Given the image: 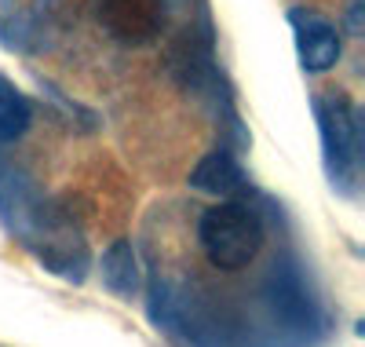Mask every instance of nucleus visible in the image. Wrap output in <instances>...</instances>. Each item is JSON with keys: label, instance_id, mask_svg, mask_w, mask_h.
<instances>
[{"label": "nucleus", "instance_id": "nucleus-1", "mask_svg": "<svg viewBox=\"0 0 365 347\" xmlns=\"http://www.w3.org/2000/svg\"><path fill=\"white\" fill-rule=\"evenodd\" d=\"M263 238L267 234H263L259 216L241 201H220V205L205 208L201 223H197V241H201L205 260L220 271L249 267L259 256Z\"/></svg>", "mask_w": 365, "mask_h": 347}, {"label": "nucleus", "instance_id": "nucleus-2", "mask_svg": "<svg viewBox=\"0 0 365 347\" xmlns=\"http://www.w3.org/2000/svg\"><path fill=\"white\" fill-rule=\"evenodd\" d=\"M99 15H103L106 34L120 44H146L165 26L161 0H103Z\"/></svg>", "mask_w": 365, "mask_h": 347}, {"label": "nucleus", "instance_id": "nucleus-3", "mask_svg": "<svg viewBox=\"0 0 365 347\" xmlns=\"http://www.w3.org/2000/svg\"><path fill=\"white\" fill-rule=\"evenodd\" d=\"M292 29H296V51H299L303 70L325 74V70L336 66L340 34L329 19H322L314 11H292Z\"/></svg>", "mask_w": 365, "mask_h": 347}, {"label": "nucleus", "instance_id": "nucleus-4", "mask_svg": "<svg viewBox=\"0 0 365 347\" xmlns=\"http://www.w3.org/2000/svg\"><path fill=\"white\" fill-rule=\"evenodd\" d=\"M29 121H34V110H29L26 96L15 91L8 81H0V143L19 139L29 129Z\"/></svg>", "mask_w": 365, "mask_h": 347}, {"label": "nucleus", "instance_id": "nucleus-5", "mask_svg": "<svg viewBox=\"0 0 365 347\" xmlns=\"http://www.w3.org/2000/svg\"><path fill=\"white\" fill-rule=\"evenodd\" d=\"M194 186L197 191H208V194H230L234 186L241 183V172H237V165L230 161L227 154H216V157H208V161H201L197 169H194Z\"/></svg>", "mask_w": 365, "mask_h": 347}]
</instances>
